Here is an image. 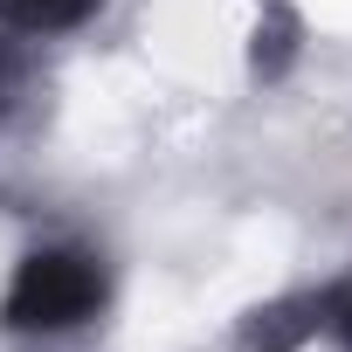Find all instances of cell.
Masks as SVG:
<instances>
[{"label": "cell", "instance_id": "obj_1", "mask_svg": "<svg viewBox=\"0 0 352 352\" xmlns=\"http://www.w3.org/2000/svg\"><path fill=\"white\" fill-rule=\"evenodd\" d=\"M111 276L83 249H35L14 263L8 297H0V324L8 331H76L104 311Z\"/></svg>", "mask_w": 352, "mask_h": 352}, {"label": "cell", "instance_id": "obj_2", "mask_svg": "<svg viewBox=\"0 0 352 352\" xmlns=\"http://www.w3.org/2000/svg\"><path fill=\"white\" fill-rule=\"evenodd\" d=\"M318 331V304L297 297V304H270L249 318V352H297L304 338Z\"/></svg>", "mask_w": 352, "mask_h": 352}, {"label": "cell", "instance_id": "obj_3", "mask_svg": "<svg viewBox=\"0 0 352 352\" xmlns=\"http://www.w3.org/2000/svg\"><path fill=\"white\" fill-rule=\"evenodd\" d=\"M97 14V0H0V21L14 35H63V28H83Z\"/></svg>", "mask_w": 352, "mask_h": 352}, {"label": "cell", "instance_id": "obj_4", "mask_svg": "<svg viewBox=\"0 0 352 352\" xmlns=\"http://www.w3.org/2000/svg\"><path fill=\"white\" fill-rule=\"evenodd\" d=\"M311 304H318V331H331V338L352 352V283H331V290H318Z\"/></svg>", "mask_w": 352, "mask_h": 352}]
</instances>
